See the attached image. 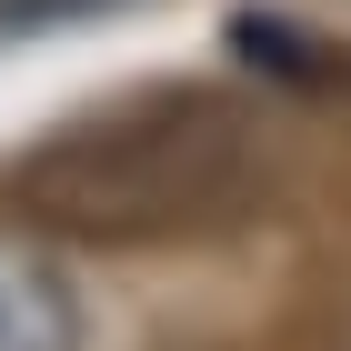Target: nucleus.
I'll use <instances>...</instances> for the list:
<instances>
[{
  "label": "nucleus",
  "mask_w": 351,
  "mask_h": 351,
  "mask_svg": "<svg viewBox=\"0 0 351 351\" xmlns=\"http://www.w3.org/2000/svg\"><path fill=\"white\" fill-rule=\"evenodd\" d=\"M241 191H251V141L231 110L151 101V110H110L90 131L51 141L40 161H21L10 201L71 241H161V231L231 211Z\"/></svg>",
  "instance_id": "1"
},
{
  "label": "nucleus",
  "mask_w": 351,
  "mask_h": 351,
  "mask_svg": "<svg viewBox=\"0 0 351 351\" xmlns=\"http://www.w3.org/2000/svg\"><path fill=\"white\" fill-rule=\"evenodd\" d=\"M0 351H71V281L0 241Z\"/></svg>",
  "instance_id": "2"
},
{
  "label": "nucleus",
  "mask_w": 351,
  "mask_h": 351,
  "mask_svg": "<svg viewBox=\"0 0 351 351\" xmlns=\"http://www.w3.org/2000/svg\"><path fill=\"white\" fill-rule=\"evenodd\" d=\"M71 10H101V0H10V21H21V30H30V21H71Z\"/></svg>",
  "instance_id": "3"
}]
</instances>
